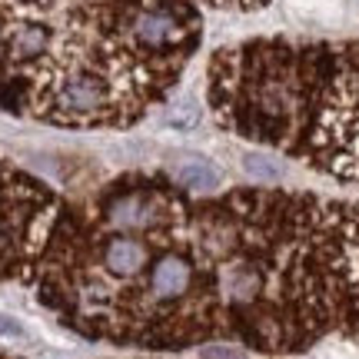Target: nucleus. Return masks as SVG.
Wrapping results in <instances>:
<instances>
[{
  "mask_svg": "<svg viewBox=\"0 0 359 359\" xmlns=\"http://www.w3.org/2000/svg\"><path fill=\"white\" fill-rule=\"evenodd\" d=\"M213 103L226 127L286 143L339 180L359 183V40L346 47L250 43L213 64Z\"/></svg>",
  "mask_w": 359,
  "mask_h": 359,
  "instance_id": "f257e3e1",
  "label": "nucleus"
},
{
  "mask_svg": "<svg viewBox=\"0 0 359 359\" xmlns=\"http://www.w3.org/2000/svg\"><path fill=\"white\" fill-rule=\"evenodd\" d=\"M200 116H203L200 103L190 100V97H183V100L173 103V107L167 110V123L173 130H193L196 123H200Z\"/></svg>",
  "mask_w": 359,
  "mask_h": 359,
  "instance_id": "39448f33",
  "label": "nucleus"
},
{
  "mask_svg": "<svg viewBox=\"0 0 359 359\" xmlns=\"http://www.w3.org/2000/svg\"><path fill=\"white\" fill-rule=\"evenodd\" d=\"M240 167H243L246 177L263 180V183H276V180L283 177V163H280V160H276V156H269V154H259V150L243 154Z\"/></svg>",
  "mask_w": 359,
  "mask_h": 359,
  "instance_id": "20e7f679",
  "label": "nucleus"
},
{
  "mask_svg": "<svg viewBox=\"0 0 359 359\" xmlns=\"http://www.w3.org/2000/svg\"><path fill=\"white\" fill-rule=\"evenodd\" d=\"M173 177L180 180V187H187L193 193H213L219 187V167L206 156H183L173 167Z\"/></svg>",
  "mask_w": 359,
  "mask_h": 359,
  "instance_id": "f03ea898",
  "label": "nucleus"
},
{
  "mask_svg": "<svg viewBox=\"0 0 359 359\" xmlns=\"http://www.w3.org/2000/svg\"><path fill=\"white\" fill-rule=\"evenodd\" d=\"M290 7L299 17L316 20L323 27H339L343 20V0H290Z\"/></svg>",
  "mask_w": 359,
  "mask_h": 359,
  "instance_id": "7ed1b4c3",
  "label": "nucleus"
},
{
  "mask_svg": "<svg viewBox=\"0 0 359 359\" xmlns=\"http://www.w3.org/2000/svg\"><path fill=\"white\" fill-rule=\"evenodd\" d=\"M0 339L24 343V339H30V330H27L20 320H13V316H7V313H0Z\"/></svg>",
  "mask_w": 359,
  "mask_h": 359,
  "instance_id": "423d86ee",
  "label": "nucleus"
}]
</instances>
